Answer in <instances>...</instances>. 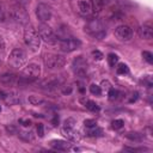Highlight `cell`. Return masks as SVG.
<instances>
[{
  "label": "cell",
  "instance_id": "1",
  "mask_svg": "<svg viewBox=\"0 0 153 153\" xmlns=\"http://www.w3.org/2000/svg\"><path fill=\"white\" fill-rule=\"evenodd\" d=\"M85 32H88L89 35L98 38V40H102L105 35H107V31H105V24L102 19L99 18H93V19H90L85 28H84Z\"/></svg>",
  "mask_w": 153,
  "mask_h": 153
},
{
  "label": "cell",
  "instance_id": "2",
  "mask_svg": "<svg viewBox=\"0 0 153 153\" xmlns=\"http://www.w3.org/2000/svg\"><path fill=\"white\" fill-rule=\"evenodd\" d=\"M7 16L10 17L12 22L17 24L25 25L29 23V15L26 10L22 6V4H16V5L10 6V9L7 10Z\"/></svg>",
  "mask_w": 153,
  "mask_h": 153
},
{
  "label": "cell",
  "instance_id": "3",
  "mask_svg": "<svg viewBox=\"0 0 153 153\" xmlns=\"http://www.w3.org/2000/svg\"><path fill=\"white\" fill-rule=\"evenodd\" d=\"M24 42L32 51L38 50L40 44H41V38H40L38 32L36 31V29H34L32 26H26L25 28V30H24Z\"/></svg>",
  "mask_w": 153,
  "mask_h": 153
},
{
  "label": "cell",
  "instance_id": "4",
  "mask_svg": "<svg viewBox=\"0 0 153 153\" xmlns=\"http://www.w3.org/2000/svg\"><path fill=\"white\" fill-rule=\"evenodd\" d=\"M9 66L13 69H19L21 67H23L26 62V54L24 53V50L16 48L11 51L9 59H7Z\"/></svg>",
  "mask_w": 153,
  "mask_h": 153
},
{
  "label": "cell",
  "instance_id": "5",
  "mask_svg": "<svg viewBox=\"0 0 153 153\" xmlns=\"http://www.w3.org/2000/svg\"><path fill=\"white\" fill-rule=\"evenodd\" d=\"M37 29H38L37 32H38V35H40V38H41L44 43L50 44V46L56 44L57 38H56V36H55V32L53 31V29H51L48 24L41 23Z\"/></svg>",
  "mask_w": 153,
  "mask_h": 153
},
{
  "label": "cell",
  "instance_id": "6",
  "mask_svg": "<svg viewBox=\"0 0 153 153\" xmlns=\"http://www.w3.org/2000/svg\"><path fill=\"white\" fill-rule=\"evenodd\" d=\"M41 75V67L37 63H29L24 69L22 71V78L26 80L28 83H32L34 80L38 79V76Z\"/></svg>",
  "mask_w": 153,
  "mask_h": 153
},
{
  "label": "cell",
  "instance_id": "7",
  "mask_svg": "<svg viewBox=\"0 0 153 153\" xmlns=\"http://www.w3.org/2000/svg\"><path fill=\"white\" fill-rule=\"evenodd\" d=\"M72 69L75 75L85 78L88 75V71H89V63L84 56H76L72 62Z\"/></svg>",
  "mask_w": 153,
  "mask_h": 153
},
{
  "label": "cell",
  "instance_id": "8",
  "mask_svg": "<svg viewBox=\"0 0 153 153\" xmlns=\"http://www.w3.org/2000/svg\"><path fill=\"white\" fill-rule=\"evenodd\" d=\"M66 63V59L59 54H47L44 56V65L50 69H59L62 68Z\"/></svg>",
  "mask_w": 153,
  "mask_h": 153
},
{
  "label": "cell",
  "instance_id": "9",
  "mask_svg": "<svg viewBox=\"0 0 153 153\" xmlns=\"http://www.w3.org/2000/svg\"><path fill=\"white\" fill-rule=\"evenodd\" d=\"M38 88L43 89V90H47V91H50V90H54L59 86L62 85V79L59 78L56 75H53V76H49L47 79H43L41 82L37 83Z\"/></svg>",
  "mask_w": 153,
  "mask_h": 153
},
{
  "label": "cell",
  "instance_id": "10",
  "mask_svg": "<svg viewBox=\"0 0 153 153\" xmlns=\"http://www.w3.org/2000/svg\"><path fill=\"white\" fill-rule=\"evenodd\" d=\"M80 46H82L80 40L75 38V37H69V38H66V40L60 41V49L62 51H65V53L74 51L76 49H79Z\"/></svg>",
  "mask_w": 153,
  "mask_h": 153
},
{
  "label": "cell",
  "instance_id": "11",
  "mask_svg": "<svg viewBox=\"0 0 153 153\" xmlns=\"http://www.w3.org/2000/svg\"><path fill=\"white\" fill-rule=\"evenodd\" d=\"M133 36V30L128 25H120L115 29V37L118 41H129Z\"/></svg>",
  "mask_w": 153,
  "mask_h": 153
},
{
  "label": "cell",
  "instance_id": "12",
  "mask_svg": "<svg viewBox=\"0 0 153 153\" xmlns=\"http://www.w3.org/2000/svg\"><path fill=\"white\" fill-rule=\"evenodd\" d=\"M36 16L40 22L44 23L51 18V10L46 4H38V6L36 9Z\"/></svg>",
  "mask_w": 153,
  "mask_h": 153
},
{
  "label": "cell",
  "instance_id": "13",
  "mask_svg": "<svg viewBox=\"0 0 153 153\" xmlns=\"http://www.w3.org/2000/svg\"><path fill=\"white\" fill-rule=\"evenodd\" d=\"M62 133L63 135L71 140V141H74V142H78L80 140V134L79 132L75 129V126H72V127H68V126H63L62 127Z\"/></svg>",
  "mask_w": 153,
  "mask_h": 153
},
{
  "label": "cell",
  "instance_id": "14",
  "mask_svg": "<svg viewBox=\"0 0 153 153\" xmlns=\"http://www.w3.org/2000/svg\"><path fill=\"white\" fill-rule=\"evenodd\" d=\"M0 98L4 99L9 105L18 104L21 102V97L17 92H0Z\"/></svg>",
  "mask_w": 153,
  "mask_h": 153
},
{
  "label": "cell",
  "instance_id": "15",
  "mask_svg": "<svg viewBox=\"0 0 153 153\" xmlns=\"http://www.w3.org/2000/svg\"><path fill=\"white\" fill-rule=\"evenodd\" d=\"M0 82L6 86H12V85H16V84L18 85L19 76H17L16 74H12V73H6V74L0 76Z\"/></svg>",
  "mask_w": 153,
  "mask_h": 153
},
{
  "label": "cell",
  "instance_id": "16",
  "mask_svg": "<svg viewBox=\"0 0 153 153\" xmlns=\"http://www.w3.org/2000/svg\"><path fill=\"white\" fill-rule=\"evenodd\" d=\"M78 11L84 17H90L92 15L91 5H90V3L85 1V0H80V1L78 3Z\"/></svg>",
  "mask_w": 153,
  "mask_h": 153
},
{
  "label": "cell",
  "instance_id": "17",
  "mask_svg": "<svg viewBox=\"0 0 153 153\" xmlns=\"http://www.w3.org/2000/svg\"><path fill=\"white\" fill-rule=\"evenodd\" d=\"M139 36L143 40H151L153 37V29L149 24H143L139 28Z\"/></svg>",
  "mask_w": 153,
  "mask_h": 153
},
{
  "label": "cell",
  "instance_id": "18",
  "mask_svg": "<svg viewBox=\"0 0 153 153\" xmlns=\"http://www.w3.org/2000/svg\"><path fill=\"white\" fill-rule=\"evenodd\" d=\"M50 146L57 151H69L72 148L71 143H68L67 141H63V140H53V141H50Z\"/></svg>",
  "mask_w": 153,
  "mask_h": 153
},
{
  "label": "cell",
  "instance_id": "19",
  "mask_svg": "<svg viewBox=\"0 0 153 153\" xmlns=\"http://www.w3.org/2000/svg\"><path fill=\"white\" fill-rule=\"evenodd\" d=\"M55 36H56L57 41H62V40H66V38L72 37V34H71V31H69V29L67 26L61 25L59 29H56Z\"/></svg>",
  "mask_w": 153,
  "mask_h": 153
},
{
  "label": "cell",
  "instance_id": "20",
  "mask_svg": "<svg viewBox=\"0 0 153 153\" xmlns=\"http://www.w3.org/2000/svg\"><path fill=\"white\" fill-rule=\"evenodd\" d=\"M90 5H91V9H92V13L97 15L103 10L104 3H103V0H91Z\"/></svg>",
  "mask_w": 153,
  "mask_h": 153
},
{
  "label": "cell",
  "instance_id": "21",
  "mask_svg": "<svg viewBox=\"0 0 153 153\" xmlns=\"http://www.w3.org/2000/svg\"><path fill=\"white\" fill-rule=\"evenodd\" d=\"M18 135H19V138H21L22 140L28 141V142H31V141H34V140H35V135H34V133H32V132L21 130V132L18 133Z\"/></svg>",
  "mask_w": 153,
  "mask_h": 153
},
{
  "label": "cell",
  "instance_id": "22",
  "mask_svg": "<svg viewBox=\"0 0 153 153\" xmlns=\"http://www.w3.org/2000/svg\"><path fill=\"white\" fill-rule=\"evenodd\" d=\"M126 138L129 139V140H132V141H138V142H140V141L143 140V135L140 134V133H138V132L127 133V134H126Z\"/></svg>",
  "mask_w": 153,
  "mask_h": 153
},
{
  "label": "cell",
  "instance_id": "23",
  "mask_svg": "<svg viewBox=\"0 0 153 153\" xmlns=\"http://www.w3.org/2000/svg\"><path fill=\"white\" fill-rule=\"evenodd\" d=\"M84 105H85V107H86V109H89L90 111H93V113L99 111V105H98L96 102H93V101L86 99V101L84 102Z\"/></svg>",
  "mask_w": 153,
  "mask_h": 153
},
{
  "label": "cell",
  "instance_id": "24",
  "mask_svg": "<svg viewBox=\"0 0 153 153\" xmlns=\"http://www.w3.org/2000/svg\"><path fill=\"white\" fill-rule=\"evenodd\" d=\"M86 135H89V136H102L103 135V129L97 128V127L89 128V130L86 132Z\"/></svg>",
  "mask_w": 153,
  "mask_h": 153
},
{
  "label": "cell",
  "instance_id": "25",
  "mask_svg": "<svg viewBox=\"0 0 153 153\" xmlns=\"http://www.w3.org/2000/svg\"><path fill=\"white\" fill-rule=\"evenodd\" d=\"M5 55H6V44H5L4 38L0 37V63L3 62Z\"/></svg>",
  "mask_w": 153,
  "mask_h": 153
},
{
  "label": "cell",
  "instance_id": "26",
  "mask_svg": "<svg viewBox=\"0 0 153 153\" xmlns=\"http://www.w3.org/2000/svg\"><path fill=\"white\" fill-rule=\"evenodd\" d=\"M6 18H7V10H6L5 5H4V3L0 1V23L5 22Z\"/></svg>",
  "mask_w": 153,
  "mask_h": 153
},
{
  "label": "cell",
  "instance_id": "27",
  "mask_svg": "<svg viewBox=\"0 0 153 153\" xmlns=\"http://www.w3.org/2000/svg\"><path fill=\"white\" fill-rule=\"evenodd\" d=\"M29 102H30L32 105H41V104H43V103H44V101H43L41 97L35 96V95H32V96H30V97H29Z\"/></svg>",
  "mask_w": 153,
  "mask_h": 153
},
{
  "label": "cell",
  "instance_id": "28",
  "mask_svg": "<svg viewBox=\"0 0 153 153\" xmlns=\"http://www.w3.org/2000/svg\"><path fill=\"white\" fill-rule=\"evenodd\" d=\"M108 62H109V65H110L111 67H115V65L118 62V56H117L116 54H114V53L109 54V55H108Z\"/></svg>",
  "mask_w": 153,
  "mask_h": 153
},
{
  "label": "cell",
  "instance_id": "29",
  "mask_svg": "<svg viewBox=\"0 0 153 153\" xmlns=\"http://www.w3.org/2000/svg\"><path fill=\"white\" fill-rule=\"evenodd\" d=\"M108 91H109L108 96H109V99H110V101H115V99H117V98H118V91H117V90H115V89L110 88Z\"/></svg>",
  "mask_w": 153,
  "mask_h": 153
},
{
  "label": "cell",
  "instance_id": "30",
  "mask_svg": "<svg viewBox=\"0 0 153 153\" xmlns=\"http://www.w3.org/2000/svg\"><path fill=\"white\" fill-rule=\"evenodd\" d=\"M129 72V68L126 63H120L118 67H117V73L118 74H127Z\"/></svg>",
  "mask_w": 153,
  "mask_h": 153
},
{
  "label": "cell",
  "instance_id": "31",
  "mask_svg": "<svg viewBox=\"0 0 153 153\" xmlns=\"http://www.w3.org/2000/svg\"><path fill=\"white\" fill-rule=\"evenodd\" d=\"M90 91H91L92 95H96V96H99V95L102 93L101 86H98V85H96V84H92V85L90 86Z\"/></svg>",
  "mask_w": 153,
  "mask_h": 153
},
{
  "label": "cell",
  "instance_id": "32",
  "mask_svg": "<svg viewBox=\"0 0 153 153\" xmlns=\"http://www.w3.org/2000/svg\"><path fill=\"white\" fill-rule=\"evenodd\" d=\"M142 57H143L147 62H149V63L153 62V55H152V53H149V51H142Z\"/></svg>",
  "mask_w": 153,
  "mask_h": 153
},
{
  "label": "cell",
  "instance_id": "33",
  "mask_svg": "<svg viewBox=\"0 0 153 153\" xmlns=\"http://www.w3.org/2000/svg\"><path fill=\"white\" fill-rule=\"evenodd\" d=\"M96 124H97L96 120L88 118V120H85V121H84V126H85L86 128H92V127H96Z\"/></svg>",
  "mask_w": 153,
  "mask_h": 153
},
{
  "label": "cell",
  "instance_id": "34",
  "mask_svg": "<svg viewBox=\"0 0 153 153\" xmlns=\"http://www.w3.org/2000/svg\"><path fill=\"white\" fill-rule=\"evenodd\" d=\"M113 128L114 129H121L122 127H123V124H124V122L122 121V120H115V121H113Z\"/></svg>",
  "mask_w": 153,
  "mask_h": 153
},
{
  "label": "cell",
  "instance_id": "35",
  "mask_svg": "<svg viewBox=\"0 0 153 153\" xmlns=\"http://www.w3.org/2000/svg\"><path fill=\"white\" fill-rule=\"evenodd\" d=\"M60 88H61V92H62L63 95H69V93L72 92V90H73L71 85H63V86L61 85Z\"/></svg>",
  "mask_w": 153,
  "mask_h": 153
},
{
  "label": "cell",
  "instance_id": "36",
  "mask_svg": "<svg viewBox=\"0 0 153 153\" xmlns=\"http://www.w3.org/2000/svg\"><path fill=\"white\" fill-rule=\"evenodd\" d=\"M92 56H93V59H95V60H98V61H99V60H102V59L104 57V56H103V54H102L99 50H93V51H92Z\"/></svg>",
  "mask_w": 153,
  "mask_h": 153
},
{
  "label": "cell",
  "instance_id": "37",
  "mask_svg": "<svg viewBox=\"0 0 153 153\" xmlns=\"http://www.w3.org/2000/svg\"><path fill=\"white\" fill-rule=\"evenodd\" d=\"M37 134L40 138H42L44 135V128H43V124H41V123L37 124Z\"/></svg>",
  "mask_w": 153,
  "mask_h": 153
},
{
  "label": "cell",
  "instance_id": "38",
  "mask_svg": "<svg viewBox=\"0 0 153 153\" xmlns=\"http://www.w3.org/2000/svg\"><path fill=\"white\" fill-rule=\"evenodd\" d=\"M101 89H103V90H109V89H110V83H109L108 80H103Z\"/></svg>",
  "mask_w": 153,
  "mask_h": 153
},
{
  "label": "cell",
  "instance_id": "39",
  "mask_svg": "<svg viewBox=\"0 0 153 153\" xmlns=\"http://www.w3.org/2000/svg\"><path fill=\"white\" fill-rule=\"evenodd\" d=\"M19 123H22L24 127H30L31 126V121L30 120H19Z\"/></svg>",
  "mask_w": 153,
  "mask_h": 153
},
{
  "label": "cell",
  "instance_id": "40",
  "mask_svg": "<svg viewBox=\"0 0 153 153\" xmlns=\"http://www.w3.org/2000/svg\"><path fill=\"white\" fill-rule=\"evenodd\" d=\"M51 123H53V126H57V123H59V116L57 115H54V118H53Z\"/></svg>",
  "mask_w": 153,
  "mask_h": 153
},
{
  "label": "cell",
  "instance_id": "41",
  "mask_svg": "<svg viewBox=\"0 0 153 153\" xmlns=\"http://www.w3.org/2000/svg\"><path fill=\"white\" fill-rule=\"evenodd\" d=\"M0 111H1V107H0Z\"/></svg>",
  "mask_w": 153,
  "mask_h": 153
}]
</instances>
